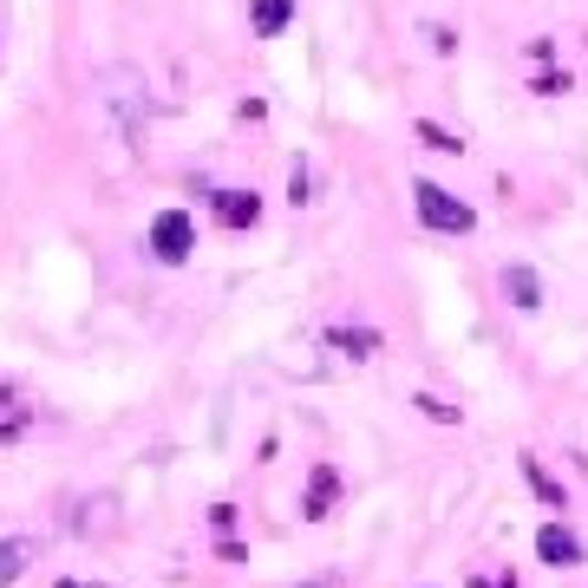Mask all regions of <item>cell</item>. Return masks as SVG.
<instances>
[{"mask_svg":"<svg viewBox=\"0 0 588 588\" xmlns=\"http://www.w3.org/2000/svg\"><path fill=\"white\" fill-rule=\"evenodd\" d=\"M412 203H419V222L426 229H439V235H471V203H458L451 190H439V183H412Z\"/></svg>","mask_w":588,"mask_h":588,"instance_id":"6da1fadb","label":"cell"},{"mask_svg":"<svg viewBox=\"0 0 588 588\" xmlns=\"http://www.w3.org/2000/svg\"><path fill=\"white\" fill-rule=\"evenodd\" d=\"M150 249H157L164 262H183V255L197 249V222L183 217V210H164V217L150 222Z\"/></svg>","mask_w":588,"mask_h":588,"instance_id":"7a4b0ae2","label":"cell"},{"mask_svg":"<svg viewBox=\"0 0 588 588\" xmlns=\"http://www.w3.org/2000/svg\"><path fill=\"white\" fill-rule=\"evenodd\" d=\"M536 556H543L549 569H576V563H582V536L563 529V523H543V529H536Z\"/></svg>","mask_w":588,"mask_h":588,"instance_id":"3957f363","label":"cell"},{"mask_svg":"<svg viewBox=\"0 0 588 588\" xmlns=\"http://www.w3.org/2000/svg\"><path fill=\"white\" fill-rule=\"evenodd\" d=\"M255 217H262V203H255L249 190H217V222L222 229H249Z\"/></svg>","mask_w":588,"mask_h":588,"instance_id":"277c9868","label":"cell"},{"mask_svg":"<svg viewBox=\"0 0 588 588\" xmlns=\"http://www.w3.org/2000/svg\"><path fill=\"white\" fill-rule=\"evenodd\" d=\"M504 294H511L516 307H543V282H536V269L511 262V269H504Z\"/></svg>","mask_w":588,"mask_h":588,"instance_id":"5b68a950","label":"cell"},{"mask_svg":"<svg viewBox=\"0 0 588 588\" xmlns=\"http://www.w3.org/2000/svg\"><path fill=\"white\" fill-rule=\"evenodd\" d=\"M288 20H294V0H255V33L262 40H275Z\"/></svg>","mask_w":588,"mask_h":588,"instance_id":"8992f818","label":"cell"},{"mask_svg":"<svg viewBox=\"0 0 588 588\" xmlns=\"http://www.w3.org/2000/svg\"><path fill=\"white\" fill-rule=\"evenodd\" d=\"M523 477L536 484V497H543V504H556V511H563V484H556V477H549V471H543L536 458H523Z\"/></svg>","mask_w":588,"mask_h":588,"instance_id":"52a82bcc","label":"cell"},{"mask_svg":"<svg viewBox=\"0 0 588 588\" xmlns=\"http://www.w3.org/2000/svg\"><path fill=\"white\" fill-rule=\"evenodd\" d=\"M27 576V543H0V588Z\"/></svg>","mask_w":588,"mask_h":588,"instance_id":"ba28073f","label":"cell"},{"mask_svg":"<svg viewBox=\"0 0 588 588\" xmlns=\"http://www.w3.org/2000/svg\"><path fill=\"white\" fill-rule=\"evenodd\" d=\"M327 497H334V471H314V497H307V516L327 511Z\"/></svg>","mask_w":588,"mask_h":588,"instance_id":"9c48e42d","label":"cell"},{"mask_svg":"<svg viewBox=\"0 0 588 588\" xmlns=\"http://www.w3.org/2000/svg\"><path fill=\"white\" fill-rule=\"evenodd\" d=\"M419 138H426V145H432V150H464V145H458V138H451V132H439V125H432V118H426V125H419Z\"/></svg>","mask_w":588,"mask_h":588,"instance_id":"30bf717a","label":"cell"},{"mask_svg":"<svg viewBox=\"0 0 588 588\" xmlns=\"http://www.w3.org/2000/svg\"><path fill=\"white\" fill-rule=\"evenodd\" d=\"M340 347H360V360H367L372 347H379V340H372L367 327H360V334H354V327H347V334H340Z\"/></svg>","mask_w":588,"mask_h":588,"instance_id":"8fae6325","label":"cell"},{"mask_svg":"<svg viewBox=\"0 0 588 588\" xmlns=\"http://www.w3.org/2000/svg\"><path fill=\"white\" fill-rule=\"evenodd\" d=\"M20 426H27V412H0V439H13Z\"/></svg>","mask_w":588,"mask_h":588,"instance_id":"7c38bea8","label":"cell"},{"mask_svg":"<svg viewBox=\"0 0 588 588\" xmlns=\"http://www.w3.org/2000/svg\"><path fill=\"white\" fill-rule=\"evenodd\" d=\"M471 588H516V582H511V576H504V582H491V576H477V582H471Z\"/></svg>","mask_w":588,"mask_h":588,"instance_id":"4fadbf2b","label":"cell"}]
</instances>
